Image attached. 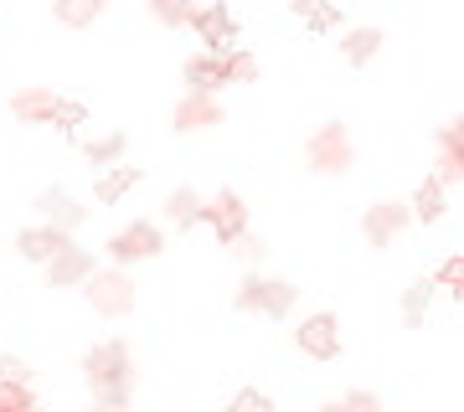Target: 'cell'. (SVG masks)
I'll return each instance as SVG.
<instances>
[{"label": "cell", "mask_w": 464, "mask_h": 412, "mask_svg": "<svg viewBox=\"0 0 464 412\" xmlns=\"http://www.w3.org/2000/svg\"><path fill=\"white\" fill-rule=\"evenodd\" d=\"M408 222H413V216H408V201H372L362 212V232H366L372 247H392Z\"/></svg>", "instance_id": "7c38bea8"}, {"label": "cell", "mask_w": 464, "mask_h": 412, "mask_svg": "<svg viewBox=\"0 0 464 412\" xmlns=\"http://www.w3.org/2000/svg\"><path fill=\"white\" fill-rule=\"evenodd\" d=\"M201 222L217 232V243H237L248 232V201L237 191H217V196H201Z\"/></svg>", "instance_id": "ba28073f"}, {"label": "cell", "mask_w": 464, "mask_h": 412, "mask_svg": "<svg viewBox=\"0 0 464 412\" xmlns=\"http://www.w3.org/2000/svg\"><path fill=\"white\" fill-rule=\"evenodd\" d=\"M140 181H145V170H140V165H114V170H99V181H93V196H99L103 206H114V201H124Z\"/></svg>", "instance_id": "e0dca14e"}, {"label": "cell", "mask_w": 464, "mask_h": 412, "mask_svg": "<svg viewBox=\"0 0 464 412\" xmlns=\"http://www.w3.org/2000/svg\"><path fill=\"white\" fill-rule=\"evenodd\" d=\"M0 387H32V366L21 356H0Z\"/></svg>", "instance_id": "83f0119b"}, {"label": "cell", "mask_w": 464, "mask_h": 412, "mask_svg": "<svg viewBox=\"0 0 464 412\" xmlns=\"http://www.w3.org/2000/svg\"><path fill=\"white\" fill-rule=\"evenodd\" d=\"M295 16L310 26V32H335V26H346V11L341 5H310V0H299Z\"/></svg>", "instance_id": "603a6c76"}, {"label": "cell", "mask_w": 464, "mask_h": 412, "mask_svg": "<svg viewBox=\"0 0 464 412\" xmlns=\"http://www.w3.org/2000/svg\"><path fill=\"white\" fill-rule=\"evenodd\" d=\"M304 165H310L315 176H346L351 165H356V139H351V129L341 119H331V124H320V129L310 134Z\"/></svg>", "instance_id": "277c9868"}, {"label": "cell", "mask_w": 464, "mask_h": 412, "mask_svg": "<svg viewBox=\"0 0 464 412\" xmlns=\"http://www.w3.org/2000/svg\"><path fill=\"white\" fill-rule=\"evenodd\" d=\"M377 52H382V26H346V36H341V57H346L351 67H366Z\"/></svg>", "instance_id": "ac0fdd59"}, {"label": "cell", "mask_w": 464, "mask_h": 412, "mask_svg": "<svg viewBox=\"0 0 464 412\" xmlns=\"http://www.w3.org/2000/svg\"><path fill=\"white\" fill-rule=\"evenodd\" d=\"M99 16H103L99 0H57V5H52V21H57V26H93Z\"/></svg>", "instance_id": "7402d4cb"}, {"label": "cell", "mask_w": 464, "mask_h": 412, "mask_svg": "<svg viewBox=\"0 0 464 412\" xmlns=\"http://www.w3.org/2000/svg\"><path fill=\"white\" fill-rule=\"evenodd\" d=\"M222 88H232V52H191L186 57V93H207L217 99Z\"/></svg>", "instance_id": "30bf717a"}, {"label": "cell", "mask_w": 464, "mask_h": 412, "mask_svg": "<svg viewBox=\"0 0 464 412\" xmlns=\"http://www.w3.org/2000/svg\"><path fill=\"white\" fill-rule=\"evenodd\" d=\"M232 82H237V88L258 82V57H253L248 47H237V52H232Z\"/></svg>", "instance_id": "f1b7e54d"}, {"label": "cell", "mask_w": 464, "mask_h": 412, "mask_svg": "<svg viewBox=\"0 0 464 412\" xmlns=\"http://www.w3.org/2000/svg\"><path fill=\"white\" fill-rule=\"evenodd\" d=\"M11 114L21 119V124H52L57 134H72L83 129L88 109L78 99H63V93H52V88H21V93H11Z\"/></svg>", "instance_id": "7a4b0ae2"}, {"label": "cell", "mask_w": 464, "mask_h": 412, "mask_svg": "<svg viewBox=\"0 0 464 412\" xmlns=\"http://www.w3.org/2000/svg\"><path fill=\"white\" fill-rule=\"evenodd\" d=\"M243 314H264V320H284V314H295L299 304V289L289 279H268V273H248V279L237 283V299H232Z\"/></svg>", "instance_id": "3957f363"}, {"label": "cell", "mask_w": 464, "mask_h": 412, "mask_svg": "<svg viewBox=\"0 0 464 412\" xmlns=\"http://www.w3.org/2000/svg\"><path fill=\"white\" fill-rule=\"evenodd\" d=\"M227 412H274V402H268V392H258V387H243V392L227 402Z\"/></svg>", "instance_id": "f546056e"}, {"label": "cell", "mask_w": 464, "mask_h": 412, "mask_svg": "<svg viewBox=\"0 0 464 412\" xmlns=\"http://www.w3.org/2000/svg\"><path fill=\"white\" fill-rule=\"evenodd\" d=\"M124 149H130V134L114 129V134H99V139H88L83 155H88V165H99V170H114V165L124 160Z\"/></svg>", "instance_id": "44dd1931"}, {"label": "cell", "mask_w": 464, "mask_h": 412, "mask_svg": "<svg viewBox=\"0 0 464 412\" xmlns=\"http://www.w3.org/2000/svg\"><path fill=\"white\" fill-rule=\"evenodd\" d=\"M232 253L243 258V263H264V253H268V243L264 237H253V232H243L237 243H232Z\"/></svg>", "instance_id": "4dcf8cb0"}, {"label": "cell", "mask_w": 464, "mask_h": 412, "mask_svg": "<svg viewBox=\"0 0 464 412\" xmlns=\"http://www.w3.org/2000/svg\"><path fill=\"white\" fill-rule=\"evenodd\" d=\"M166 222L170 227H197L201 222V196H197V186H176L166 196Z\"/></svg>", "instance_id": "ffe728a7"}, {"label": "cell", "mask_w": 464, "mask_h": 412, "mask_svg": "<svg viewBox=\"0 0 464 412\" xmlns=\"http://www.w3.org/2000/svg\"><path fill=\"white\" fill-rule=\"evenodd\" d=\"M93 268H99V258H93L88 247L72 243V247H63V253L47 263V283H52V289H72V283H88Z\"/></svg>", "instance_id": "9a60e30c"}, {"label": "cell", "mask_w": 464, "mask_h": 412, "mask_svg": "<svg viewBox=\"0 0 464 412\" xmlns=\"http://www.w3.org/2000/svg\"><path fill=\"white\" fill-rule=\"evenodd\" d=\"M150 16L166 21V26H186V5H160V0H155V5H150Z\"/></svg>", "instance_id": "1f68e13d"}, {"label": "cell", "mask_w": 464, "mask_h": 412, "mask_svg": "<svg viewBox=\"0 0 464 412\" xmlns=\"http://www.w3.org/2000/svg\"><path fill=\"white\" fill-rule=\"evenodd\" d=\"M186 26L207 42V52H237V36H243V21H237V11L232 5H222V0H212V5H186Z\"/></svg>", "instance_id": "5b68a950"}, {"label": "cell", "mask_w": 464, "mask_h": 412, "mask_svg": "<svg viewBox=\"0 0 464 412\" xmlns=\"http://www.w3.org/2000/svg\"><path fill=\"white\" fill-rule=\"evenodd\" d=\"M464 176V149H459V119H449L444 129H439V165H433V181L454 191Z\"/></svg>", "instance_id": "2e32d148"}, {"label": "cell", "mask_w": 464, "mask_h": 412, "mask_svg": "<svg viewBox=\"0 0 464 412\" xmlns=\"http://www.w3.org/2000/svg\"><path fill=\"white\" fill-rule=\"evenodd\" d=\"M166 253V232L155 227L150 216L130 222V227H119L109 237V263L114 268H130V263H150V258H160Z\"/></svg>", "instance_id": "52a82bcc"}, {"label": "cell", "mask_w": 464, "mask_h": 412, "mask_svg": "<svg viewBox=\"0 0 464 412\" xmlns=\"http://www.w3.org/2000/svg\"><path fill=\"white\" fill-rule=\"evenodd\" d=\"M88 412H124V407H114V402H93Z\"/></svg>", "instance_id": "d6a6232c"}, {"label": "cell", "mask_w": 464, "mask_h": 412, "mask_svg": "<svg viewBox=\"0 0 464 412\" xmlns=\"http://www.w3.org/2000/svg\"><path fill=\"white\" fill-rule=\"evenodd\" d=\"M444 212H449V191L429 176V181L413 191V201H408V216H418V222H439Z\"/></svg>", "instance_id": "d6986e66"}, {"label": "cell", "mask_w": 464, "mask_h": 412, "mask_svg": "<svg viewBox=\"0 0 464 412\" xmlns=\"http://www.w3.org/2000/svg\"><path fill=\"white\" fill-rule=\"evenodd\" d=\"M83 377L93 387V402H114V407H130V387H134V356L130 346L109 335L83 356Z\"/></svg>", "instance_id": "6da1fadb"}, {"label": "cell", "mask_w": 464, "mask_h": 412, "mask_svg": "<svg viewBox=\"0 0 464 412\" xmlns=\"http://www.w3.org/2000/svg\"><path fill=\"white\" fill-rule=\"evenodd\" d=\"M36 212H42V227H57V232H67V237L88 222V206L72 196L67 186H47V191L36 196Z\"/></svg>", "instance_id": "8fae6325"}, {"label": "cell", "mask_w": 464, "mask_h": 412, "mask_svg": "<svg viewBox=\"0 0 464 412\" xmlns=\"http://www.w3.org/2000/svg\"><path fill=\"white\" fill-rule=\"evenodd\" d=\"M83 294H88V304L103 314V320H124V314L134 310V279L124 273V268H93L88 273V283H83Z\"/></svg>", "instance_id": "8992f818"}, {"label": "cell", "mask_w": 464, "mask_h": 412, "mask_svg": "<svg viewBox=\"0 0 464 412\" xmlns=\"http://www.w3.org/2000/svg\"><path fill=\"white\" fill-rule=\"evenodd\" d=\"M429 283H433V289H444V294L459 299V294H464V258H459V253H449V258L439 263V273H433Z\"/></svg>", "instance_id": "d4e9b609"}, {"label": "cell", "mask_w": 464, "mask_h": 412, "mask_svg": "<svg viewBox=\"0 0 464 412\" xmlns=\"http://www.w3.org/2000/svg\"><path fill=\"white\" fill-rule=\"evenodd\" d=\"M295 340H299V350H304L310 361H335V356H341V320H335L331 310L304 314L299 330H295Z\"/></svg>", "instance_id": "9c48e42d"}, {"label": "cell", "mask_w": 464, "mask_h": 412, "mask_svg": "<svg viewBox=\"0 0 464 412\" xmlns=\"http://www.w3.org/2000/svg\"><path fill=\"white\" fill-rule=\"evenodd\" d=\"M222 119H227V114H222V103H217V99H207V93H181V103L170 109V124H176L181 134L217 129Z\"/></svg>", "instance_id": "4fadbf2b"}, {"label": "cell", "mask_w": 464, "mask_h": 412, "mask_svg": "<svg viewBox=\"0 0 464 412\" xmlns=\"http://www.w3.org/2000/svg\"><path fill=\"white\" fill-rule=\"evenodd\" d=\"M0 412H42L32 387H0Z\"/></svg>", "instance_id": "4316f807"}, {"label": "cell", "mask_w": 464, "mask_h": 412, "mask_svg": "<svg viewBox=\"0 0 464 412\" xmlns=\"http://www.w3.org/2000/svg\"><path fill=\"white\" fill-rule=\"evenodd\" d=\"M429 299H433V283L429 279H418L408 294H402V320L408 325H423V314H429Z\"/></svg>", "instance_id": "484cf974"}, {"label": "cell", "mask_w": 464, "mask_h": 412, "mask_svg": "<svg viewBox=\"0 0 464 412\" xmlns=\"http://www.w3.org/2000/svg\"><path fill=\"white\" fill-rule=\"evenodd\" d=\"M320 412H382V397L377 392H362V387H351V392L331 397Z\"/></svg>", "instance_id": "cb8c5ba5"}, {"label": "cell", "mask_w": 464, "mask_h": 412, "mask_svg": "<svg viewBox=\"0 0 464 412\" xmlns=\"http://www.w3.org/2000/svg\"><path fill=\"white\" fill-rule=\"evenodd\" d=\"M63 247H72V237H67V232H57V227H42V222L16 232V253L26 258V263H42V268H47L52 258L63 253Z\"/></svg>", "instance_id": "5bb4252c"}]
</instances>
